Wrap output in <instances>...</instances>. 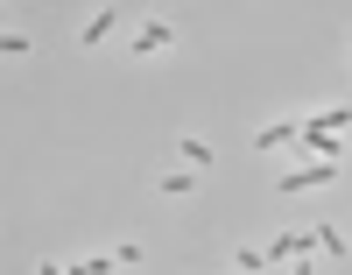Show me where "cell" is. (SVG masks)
I'll return each mask as SVG.
<instances>
[{"label":"cell","instance_id":"cell-3","mask_svg":"<svg viewBox=\"0 0 352 275\" xmlns=\"http://www.w3.org/2000/svg\"><path fill=\"white\" fill-rule=\"evenodd\" d=\"M303 254H310V233H275L268 247H261V261H268V268H282V261H303Z\"/></svg>","mask_w":352,"mask_h":275},{"label":"cell","instance_id":"cell-10","mask_svg":"<svg viewBox=\"0 0 352 275\" xmlns=\"http://www.w3.org/2000/svg\"><path fill=\"white\" fill-rule=\"evenodd\" d=\"M232 268H240V275H261L268 261H261V247H232Z\"/></svg>","mask_w":352,"mask_h":275},{"label":"cell","instance_id":"cell-8","mask_svg":"<svg viewBox=\"0 0 352 275\" xmlns=\"http://www.w3.org/2000/svg\"><path fill=\"white\" fill-rule=\"evenodd\" d=\"M310 247H324V254H338V261H345V233L324 219V226H310Z\"/></svg>","mask_w":352,"mask_h":275},{"label":"cell","instance_id":"cell-9","mask_svg":"<svg viewBox=\"0 0 352 275\" xmlns=\"http://www.w3.org/2000/svg\"><path fill=\"white\" fill-rule=\"evenodd\" d=\"M64 275H113V254H85V261H71Z\"/></svg>","mask_w":352,"mask_h":275},{"label":"cell","instance_id":"cell-7","mask_svg":"<svg viewBox=\"0 0 352 275\" xmlns=\"http://www.w3.org/2000/svg\"><path fill=\"white\" fill-rule=\"evenodd\" d=\"M155 191H162V198H190V191H197V170H162Z\"/></svg>","mask_w":352,"mask_h":275},{"label":"cell","instance_id":"cell-12","mask_svg":"<svg viewBox=\"0 0 352 275\" xmlns=\"http://www.w3.org/2000/svg\"><path fill=\"white\" fill-rule=\"evenodd\" d=\"M232 275H240V268H232Z\"/></svg>","mask_w":352,"mask_h":275},{"label":"cell","instance_id":"cell-2","mask_svg":"<svg viewBox=\"0 0 352 275\" xmlns=\"http://www.w3.org/2000/svg\"><path fill=\"white\" fill-rule=\"evenodd\" d=\"M162 50H176V28H169V21H141L127 57H162Z\"/></svg>","mask_w":352,"mask_h":275},{"label":"cell","instance_id":"cell-11","mask_svg":"<svg viewBox=\"0 0 352 275\" xmlns=\"http://www.w3.org/2000/svg\"><path fill=\"white\" fill-rule=\"evenodd\" d=\"M36 275H64V261H36Z\"/></svg>","mask_w":352,"mask_h":275},{"label":"cell","instance_id":"cell-5","mask_svg":"<svg viewBox=\"0 0 352 275\" xmlns=\"http://www.w3.org/2000/svg\"><path fill=\"white\" fill-rule=\"evenodd\" d=\"M296 128H303V120H275V128H261V134H254V148H261V156H275V148L296 141Z\"/></svg>","mask_w":352,"mask_h":275},{"label":"cell","instance_id":"cell-6","mask_svg":"<svg viewBox=\"0 0 352 275\" xmlns=\"http://www.w3.org/2000/svg\"><path fill=\"white\" fill-rule=\"evenodd\" d=\"M113 21H120V14H113V8H99L92 21H85V28H78V50H99V43L113 36Z\"/></svg>","mask_w":352,"mask_h":275},{"label":"cell","instance_id":"cell-1","mask_svg":"<svg viewBox=\"0 0 352 275\" xmlns=\"http://www.w3.org/2000/svg\"><path fill=\"white\" fill-rule=\"evenodd\" d=\"M324 183H338V163H303V170H282L275 191L282 198H303V191H324Z\"/></svg>","mask_w":352,"mask_h":275},{"label":"cell","instance_id":"cell-4","mask_svg":"<svg viewBox=\"0 0 352 275\" xmlns=\"http://www.w3.org/2000/svg\"><path fill=\"white\" fill-rule=\"evenodd\" d=\"M176 163H184V170H197V176H204V170H212L219 156H212V141H204V134H184V141H176Z\"/></svg>","mask_w":352,"mask_h":275}]
</instances>
